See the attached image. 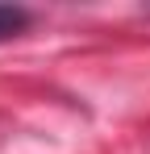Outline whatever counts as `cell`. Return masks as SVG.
Segmentation results:
<instances>
[{"instance_id": "6da1fadb", "label": "cell", "mask_w": 150, "mask_h": 154, "mask_svg": "<svg viewBox=\"0 0 150 154\" xmlns=\"http://www.w3.org/2000/svg\"><path fill=\"white\" fill-rule=\"evenodd\" d=\"M25 25H29V13H25V8H8V4H0V42H4V38H17Z\"/></svg>"}]
</instances>
